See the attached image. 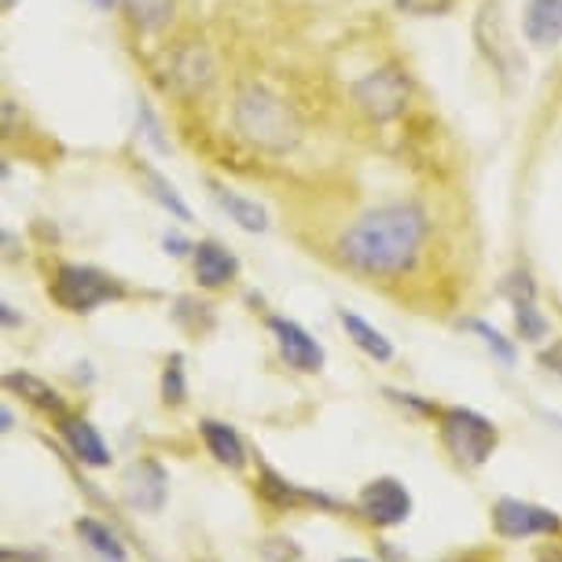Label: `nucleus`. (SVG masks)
Masks as SVG:
<instances>
[{"label": "nucleus", "instance_id": "28", "mask_svg": "<svg viewBox=\"0 0 562 562\" xmlns=\"http://www.w3.org/2000/svg\"><path fill=\"white\" fill-rule=\"evenodd\" d=\"M501 294L507 302H515V299H537V280H533V272H529V265H515L512 272L501 280Z\"/></svg>", "mask_w": 562, "mask_h": 562}, {"label": "nucleus", "instance_id": "38", "mask_svg": "<svg viewBox=\"0 0 562 562\" xmlns=\"http://www.w3.org/2000/svg\"><path fill=\"white\" fill-rule=\"evenodd\" d=\"M338 562H368V559H338Z\"/></svg>", "mask_w": 562, "mask_h": 562}, {"label": "nucleus", "instance_id": "5", "mask_svg": "<svg viewBox=\"0 0 562 562\" xmlns=\"http://www.w3.org/2000/svg\"><path fill=\"white\" fill-rule=\"evenodd\" d=\"M166 63V89L188 103H203L221 85V59L210 48V41L195 34H177L162 48Z\"/></svg>", "mask_w": 562, "mask_h": 562}, {"label": "nucleus", "instance_id": "35", "mask_svg": "<svg viewBox=\"0 0 562 562\" xmlns=\"http://www.w3.org/2000/svg\"><path fill=\"white\" fill-rule=\"evenodd\" d=\"M0 430H4V434H8V430H15V412L8 408V405L0 408Z\"/></svg>", "mask_w": 562, "mask_h": 562}, {"label": "nucleus", "instance_id": "34", "mask_svg": "<svg viewBox=\"0 0 562 562\" xmlns=\"http://www.w3.org/2000/svg\"><path fill=\"white\" fill-rule=\"evenodd\" d=\"M537 562H562V548H540Z\"/></svg>", "mask_w": 562, "mask_h": 562}, {"label": "nucleus", "instance_id": "12", "mask_svg": "<svg viewBox=\"0 0 562 562\" xmlns=\"http://www.w3.org/2000/svg\"><path fill=\"white\" fill-rule=\"evenodd\" d=\"M119 15L136 41H162L177 30L180 0H119Z\"/></svg>", "mask_w": 562, "mask_h": 562}, {"label": "nucleus", "instance_id": "14", "mask_svg": "<svg viewBox=\"0 0 562 562\" xmlns=\"http://www.w3.org/2000/svg\"><path fill=\"white\" fill-rule=\"evenodd\" d=\"M206 192L217 203L221 214H225L239 232L265 236V232L272 228L269 210H265L258 199H250L247 192H239V188H232V184H225V180H217V177H206Z\"/></svg>", "mask_w": 562, "mask_h": 562}, {"label": "nucleus", "instance_id": "30", "mask_svg": "<svg viewBox=\"0 0 562 562\" xmlns=\"http://www.w3.org/2000/svg\"><path fill=\"white\" fill-rule=\"evenodd\" d=\"M162 250L169 254V258H177V261H180V258H192L195 243L188 239L184 232H177V228H173V232H166V236H162Z\"/></svg>", "mask_w": 562, "mask_h": 562}, {"label": "nucleus", "instance_id": "11", "mask_svg": "<svg viewBox=\"0 0 562 562\" xmlns=\"http://www.w3.org/2000/svg\"><path fill=\"white\" fill-rule=\"evenodd\" d=\"M360 515L368 518L371 526H401L412 515V493L405 490V482L397 479H371L360 493Z\"/></svg>", "mask_w": 562, "mask_h": 562}, {"label": "nucleus", "instance_id": "9", "mask_svg": "<svg viewBox=\"0 0 562 562\" xmlns=\"http://www.w3.org/2000/svg\"><path fill=\"white\" fill-rule=\"evenodd\" d=\"M265 327H269V335H272L276 349H280L283 364L302 371V375H321L324 364H327V353L299 321H291V316H269Z\"/></svg>", "mask_w": 562, "mask_h": 562}, {"label": "nucleus", "instance_id": "24", "mask_svg": "<svg viewBox=\"0 0 562 562\" xmlns=\"http://www.w3.org/2000/svg\"><path fill=\"white\" fill-rule=\"evenodd\" d=\"M136 136H140V140H144L147 147H151L155 155H169V151H173L162 114H158V111L151 108V100H147V97L136 100Z\"/></svg>", "mask_w": 562, "mask_h": 562}, {"label": "nucleus", "instance_id": "29", "mask_svg": "<svg viewBox=\"0 0 562 562\" xmlns=\"http://www.w3.org/2000/svg\"><path fill=\"white\" fill-rule=\"evenodd\" d=\"M383 394L394 401V405L416 412V416H438V405H434V401H427V397H419V394H405V390H394V386H386Z\"/></svg>", "mask_w": 562, "mask_h": 562}, {"label": "nucleus", "instance_id": "25", "mask_svg": "<svg viewBox=\"0 0 562 562\" xmlns=\"http://www.w3.org/2000/svg\"><path fill=\"white\" fill-rule=\"evenodd\" d=\"M158 394H162L166 408H184L188 405V368L184 353H169L162 364V379H158Z\"/></svg>", "mask_w": 562, "mask_h": 562}, {"label": "nucleus", "instance_id": "7", "mask_svg": "<svg viewBox=\"0 0 562 562\" xmlns=\"http://www.w3.org/2000/svg\"><path fill=\"white\" fill-rule=\"evenodd\" d=\"M471 37H474V45H479V56L485 59V67L504 85H512V78L518 74V63H522V52H518L512 30H507V15H504L501 0H482L471 23Z\"/></svg>", "mask_w": 562, "mask_h": 562}, {"label": "nucleus", "instance_id": "2", "mask_svg": "<svg viewBox=\"0 0 562 562\" xmlns=\"http://www.w3.org/2000/svg\"><path fill=\"white\" fill-rule=\"evenodd\" d=\"M232 133L265 158H288L305 144V119L276 85L239 78L228 97Z\"/></svg>", "mask_w": 562, "mask_h": 562}, {"label": "nucleus", "instance_id": "3", "mask_svg": "<svg viewBox=\"0 0 562 562\" xmlns=\"http://www.w3.org/2000/svg\"><path fill=\"white\" fill-rule=\"evenodd\" d=\"M45 288H48V299L56 302L63 313H74V316H89V313H97L100 305L130 299L125 280H119V276H111L108 269L89 265V261L56 258L48 265Z\"/></svg>", "mask_w": 562, "mask_h": 562}, {"label": "nucleus", "instance_id": "13", "mask_svg": "<svg viewBox=\"0 0 562 562\" xmlns=\"http://www.w3.org/2000/svg\"><path fill=\"white\" fill-rule=\"evenodd\" d=\"M122 496L133 512L158 515L169 496V474L158 460H136L122 479Z\"/></svg>", "mask_w": 562, "mask_h": 562}, {"label": "nucleus", "instance_id": "6", "mask_svg": "<svg viewBox=\"0 0 562 562\" xmlns=\"http://www.w3.org/2000/svg\"><path fill=\"white\" fill-rule=\"evenodd\" d=\"M438 434H441V445L445 452L452 456L456 463L474 471V467L490 463V456L496 452L501 445V430L490 416L474 408H463V405H449V408H438Z\"/></svg>", "mask_w": 562, "mask_h": 562}, {"label": "nucleus", "instance_id": "37", "mask_svg": "<svg viewBox=\"0 0 562 562\" xmlns=\"http://www.w3.org/2000/svg\"><path fill=\"white\" fill-rule=\"evenodd\" d=\"M449 562H490V559H485V555H456Z\"/></svg>", "mask_w": 562, "mask_h": 562}, {"label": "nucleus", "instance_id": "10", "mask_svg": "<svg viewBox=\"0 0 562 562\" xmlns=\"http://www.w3.org/2000/svg\"><path fill=\"white\" fill-rule=\"evenodd\" d=\"M188 261H192V276L199 283V291H228L243 272L236 250H232L228 243L214 239V236L199 239Z\"/></svg>", "mask_w": 562, "mask_h": 562}, {"label": "nucleus", "instance_id": "26", "mask_svg": "<svg viewBox=\"0 0 562 562\" xmlns=\"http://www.w3.org/2000/svg\"><path fill=\"white\" fill-rule=\"evenodd\" d=\"M460 327H467L471 335H479L485 349L501 360L504 368H515V360H518V346H515V338H507L501 327L490 324V321H479V316H471V321H460Z\"/></svg>", "mask_w": 562, "mask_h": 562}, {"label": "nucleus", "instance_id": "21", "mask_svg": "<svg viewBox=\"0 0 562 562\" xmlns=\"http://www.w3.org/2000/svg\"><path fill=\"white\" fill-rule=\"evenodd\" d=\"M338 324H342V331H346L349 342H353L368 360H375V364H390V360L397 357L394 342H390V338L379 331L375 324H368L364 316H357V313H349V310H338Z\"/></svg>", "mask_w": 562, "mask_h": 562}, {"label": "nucleus", "instance_id": "15", "mask_svg": "<svg viewBox=\"0 0 562 562\" xmlns=\"http://www.w3.org/2000/svg\"><path fill=\"white\" fill-rule=\"evenodd\" d=\"M518 30L533 52H555L562 45V0H526Z\"/></svg>", "mask_w": 562, "mask_h": 562}, {"label": "nucleus", "instance_id": "31", "mask_svg": "<svg viewBox=\"0 0 562 562\" xmlns=\"http://www.w3.org/2000/svg\"><path fill=\"white\" fill-rule=\"evenodd\" d=\"M540 364H544L548 371H555V375L562 379V346L540 349Z\"/></svg>", "mask_w": 562, "mask_h": 562}, {"label": "nucleus", "instance_id": "18", "mask_svg": "<svg viewBox=\"0 0 562 562\" xmlns=\"http://www.w3.org/2000/svg\"><path fill=\"white\" fill-rule=\"evenodd\" d=\"M199 438H203L206 452L214 456L221 467H228V471H243L247 467V441H243V434L232 427L225 419H199Z\"/></svg>", "mask_w": 562, "mask_h": 562}, {"label": "nucleus", "instance_id": "33", "mask_svg": "<svg viewBox=\"0 0 562 562\" xmlns=\"http://www.w3.org/2000/svg\"><path fill=\"white\" fill-rule=\"evenodd\" d=\"M0 321H4L8 331H12V327L23 324V321H19V313H15V305H12V302H0Z\"/></svg>", "mask_w": 562, "mask_h": 562}, {"label": "nucleus", "instance_id": "20", "mask_svg": "<svg viewBox=\"0 0 562 562\" xmlns=\"http://www.w3.org/2000/svg\"><path fill=\"white\" fill-rule=\"evenodd\" d=\"M258 493L269 501L272 507H327V512H335V501L331 496H324V493H316V490H302V485H294L288 482L283 474H276L272 467H261V479H258Z\"/></svg>", "mask_w": 562, "mask_h": 562}, {"label": "nucleus", "instance_id": "17", "mask_svg": "<svg viewBox=\"0 0 562 562\" xmlns=\"http://www.w3.org/2000/svg\"><path fill=\"white\" fill-rule=\"evenodd\" d=\"M59 438H63V445L70 449V456L78 463H85V467H111V449H108V441H103V434L92 427L89 419H81V416H63L59 419Z\"/></svg>", "mask_w": 562, "mask_h": 562}, {"label": "nucleus", "instance_id": "4", "mask_svg": "<svg viewBox=\"0 0 562 562\" xmlns=\"http://www.w3.org/2000/svg\"><path fill=\"white\" fill-rule=\"evenodd\" d=\"M416 100V74H412L401 59H386L379 67L349 85V103L357 114H364L371 125L401 122Z\"/></svg>", "mask_w": 562, "mask_h": 562}, {"label": "nucleus", "instance_id": "32", "mask_svg": "<svg viewBox=\"0 0 562 562\" xmlns=\"http://www.w3.org/2000/svg\"><path fill=\"white\" fill-rule=\"evenodd\" d=\"M4 562H45V555H41V551H12V548H4Z\"/></svg>", "mask_w": 562, "mask_h": 562}, {"label": "nucleus", "instance_id": "1", "mask_svg": "<svg viewBox=\"0 0 562 562\" xmlns=\"http://www.w3.org/2000/svg\"><path fill=\"white\" fill-rule=\"evenodd\" d=\"M434 214L419 195H386L349 217L331 239V258L357 280L397 283L430 254Z\"/></svg>", "mask_w": 562, "mask_h": 562}, {"label": "nucleus", "instance_id": "19", "mask_svg": "<svg viewBox=\"0 0 562 562\" xmlns=\"http://www.w3.org/2000/svg\"><path fill=\"white\" fill-rule=\"evenodd\" d=\"M4 390L15 397H23L30 408L41 412V416H56V419L67 416V401H63V394L52 383H45L41 375H34V371H8Z\"/></svg>", "mask_w": 562, "mask_h": 562}, {"label": "nucleus", "instance_id": "36", "mask_svg": "<svg viewBox=\"0 0 562 562\" xmlns=\"http://www.w3.org/2000/svg\"><path fill=\"white\" fill-rule=\"evenodd\" d=\"M97 12H103V15H111V12H119V0H89Z\"/></svg>", "mask_w": 562, "mask_h": 562}, {"label": "nucleus", "instance_id": "23", "mask_svg": "<svg viewBox=\"0 0 562 562\" xmlns=\"http://www.w3.org/2000/svg\"><path fill=\"white\" fill-rule=\"evenodd\" d=\"M512 316H515V335H518V342H529V346L548 342L551 321L544 316V310L537 305V299H515V302H512Z\"/></svg>", "mask_w": 562, "mask_h": 562}, {"label": "nucleus", "instance_id": "8", "mask_svg": "<svg viewBox=\"0 0 562 562\" xmlns=\"http://www.w3.org/2000/svg\"><path fill=\"white\" fill-rule=\"evenodd\" d=\"M493 526H496V533L507 540H526V537L559 533L562 518L551 512V507L515 501V496H501V501L493 504Z\"/></svg>", "mask_w": 562, "mask_h": 562}, {"label": "nucleus", "instance_id": "22", "mask_svg": "<svg viewBox=\"0 0 562 562\" xmlns=\"http://www.w3.org/2000/svg\"><path fill=\"white\" fill-rule=\"evenodd\" d=\"M74 529H78L81 544H85V551H89L92 562H130L122 540L111 533V526H103V522H97V518L85 515V518L74 522Z\"/></svg>", "mask_w": 562, "mask_h": 562}, {"label": "nucleus", "instance_id": "27", "mask_svg": "<svg viewBox=\"0 0 562 562\" xmlns=\"http://www.w3.org/2000/svg\"><path fill=\"white\" fill-rule=\"evenodd\" d=\"M390 4L405 19H445L460 8V0H390Z\"/></svg>", "mask_w": 562, "mask_h": 562}, {"label": "nucleus", "instance_id": "16", "mask_svg": "<svg viewBox=\"0 0 562 562\" xmlns=\"http://www.w3.org/2000/svg\"><path fill=\"white\" fill-rule=\"evenodd\" d=\"M133 173H136V184H140V192L151 199V203L169 214V221H180V225H188V221H195L192 206L184 203V195L177 192V184L169 180L162 169H155L147 158H133Z\"/></svg>", "mask_w": 562, "mask_h": 562}]
</instances>
